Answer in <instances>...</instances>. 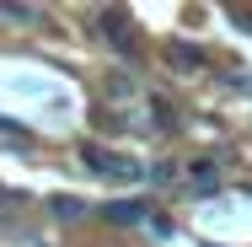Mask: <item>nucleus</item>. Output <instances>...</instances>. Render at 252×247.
I'll use <instances>...</instances> for the list:
<instances>
[{
    "mask_svg": "<svg viewBox=\"0 0 252 247\" xmlns=\"http://www.w3.org/2000/svg\"><path fill=\"white\" fill-rule=\"evenodd\" d=\"M81 161L92 167V172H107V177H140V167L129 161V156H107L97 145H81Z\"/></svg>",
    "mask_w": 252,
    "mask_h": 247,
    "instance_id": "obj_1",
    "label": "nucleus"
},
{
    "mask_svg": "<svg viewBox=\"0 0 252 247\" xmlns=\"http://www.w3.org/2000/svg\"><path fill=\"white\" fill-rule=\"evenodd\" d=\"M161 59H166L172 70H183V75H199L204 70V49H193V43H166Z\"/></svg>",
    "mask_w": 252,
    "mask_h": 247,
    "instance_id": "obj_2",
    "label": "nucleus"
},
{
    "mask_svg": "<svg viewBox=\"0 0 252 247\" xmlns=\"http://www.w3.org/2000/svg\"><path fill=\"white\" fill-rule=\"evenodd\" d=\"M188 183H193L199 194H209V188L220 183V161H209V156H204V161H188Z\"/></svg>",
    "mask_w": 252,
    "mask_h": 247,
    "instance_id": "obj_3",
    "label": "nucleus"
},
{
    "mask_svg": "<svg viewBox=\"0 0 252 247\" xmlns=\"http://www.w3.org/2000/svg\"><path fill=\"white\" fill-rule=\"evenodd\" d=\"M145 118H151L156 129H177V107H172L166 97H151V102H145Z\"/></svg>",
    "mask_w": 252,
    "mask_h": 247,
    "instance_id": "obj_4",
    "label": "nucleus"
},
{
    "mask_svg": "<svg viewBox=\"0 0 252 247\" xmlns=\"http://www.w3.org/2000/svg\"><path fill=\"white\" fill-rule=\"evenodd\" d=\"M107 220H118V226H134V220H140V204H134V199H118V204H107Z\"/></svg>",
    "mask_w": 252,
    "mask_h": 247,
    "instance_id": "obj_5",
    "label": "nucleus"
},
{
    "mask_svg": "<svg viewBox=\"0 0 252 247\" xmlns=\"http://www.w3.org/2000/svg\"><path fill=\"white\" fill-rule=\"evenodd\" d=\"M107 97L118 102V107H124L129 97H134V86H129V75H107Z\"/></svg>",
    "mask_w": 252,
    "mask_h": 247,
    "instance_id": "obj_6",
    "label": "nucleus"
},
{
    "mask_svg": "<svg viewBox=\"0 0 252 247\" xmlns=\"http://www.w3.org/2000/svg\"><path fill=\"white\" fill-rule=\"evenodd\" d=\"M151 183H156V188H172V183H177V167H172V161H156V167H151Z\"/></svg>",
    "mask_w": 252,
    "mask_h": 247,
    "instance_id": "obj_7",
    "label": "nucleus"
},
{
    "mask_svg": "<svg viewBox=\"0 0 252 247\" xmlns=\"http://www.w3.org/2000/svg\"><path fill=\"white\" fill-rule=\"evenodd\" d=\"M231 27H236V33H252V5H236V11H231Z\"/></svg>",
    "mask_w": 252,
    "mask_h": 247,
    "instance_id": "obj_8",
    "label": "nucleus"
},
{
    "mask_svg": "<svg viewBox=\"0 0 252 247\" xmlns=\"http://www.w3.org/2000/svg\"><path fill=\"white\" fill-rule=\"evenodd\" d=\"M54 210H59V215H64V220H75V215H81V210H86V204H81V199H54Z\"/></svg>",
    "mask_w": 252,
    "mask_h": 247,
    "instance_id": "obj_9",
    "label": "nucleus"
}]
</instances>
